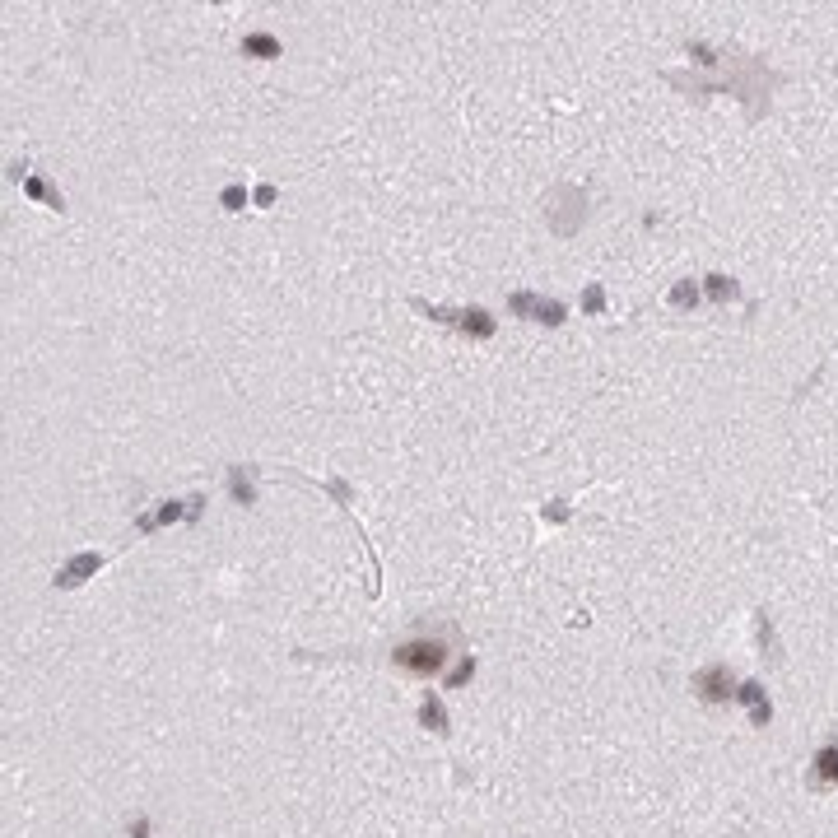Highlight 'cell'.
<instances>
[{
	"instance_id": "obj_1",
	"label": "cell",
	"mask_w": 838,
	"mask_h": 838,
	"mask_svg": "<svg viewBox=\"0 0 838 838\" xmlns=\"http://www.w3.org/2000/svg\"><path fill=\"white\" fill-rule=\"evenodd\" d=\"M392 662L401 666V671H410V676H438L447 666V643L443 638H410V643H401V648L392 652Z\"/></svg>"
},
{
	"instance_id": "obj_2",
	"label": "cell",
	"mask_w": 838,
	"mask_h": 838,
	"mask_svg": "<svg viewBox=\"0 0 838 838\" xmlns=\"http://www.w3.org/2000/svg\"><path fill=\"white\" fill-rule=\"evenodd\" d=\"M419 312H429V317H438V322H452L461 326V331H471V336H494V317L480 308H466V312H447V308H429V303H415Z\"/></svg>"
},
{
	"instance_id": "obj_3",
	"label": "cell",
	"mask_w": 838,
	"mask_h": 838,
	"mask_svg": "<svg viewBox=\"0 0 838 838\" xmlns=\"http://www.w3.org/2000/svg\"><path fill=\"white\" fill-rule=\"evenodd\" d=\"M694 690H699L703 699H727V694H731V676L722 671V666H708V671L694 676Z\"/></svg>"
},
{
	"instance_id": "obj_4",
	"label": "cell",
	"mask_w": 838,
	"mask_h": 838,
	"mask_svg": "<svg viewBox=\"0 0 838 838\" xmlns=\"http://www.w3.org/2000/svg\"><path fill=\"white\" fill-rule=\"evenodd\" d=\"M98 564H103L98 555H75L66 568H61V573H56V582H61V587H75V582H84V578H89V573H94Z\"/></svg>"
},
{
	"instance_id": "obj_5",
	"label": "cell",
	"mask_w": 838,
	"mask_h": 838,
	"mask_svg": "<svg viewBox=\"0 0 838 838\" xmlns=\"http://www.w3.org/2000/svg\"><path fill=\"white\" fill-rule=\"evenodd\" d=\"M243 52L247 56H261V61H271V56H280V38H271V33H247V38H243Z\"/></svg>"
},
{
	"instance_id": "obj_6",
	"label": "cell",
	"mask_w": 838,
	"mask_h": 838,
	"mask_svg": "<svg viewBox=\"0 0 838 838\" xmlns=\"http://www.w3.org/2000/svg\"><path fill=\"white\" fill-rule=\"evenodd\" d=\"M815 773H820V783H838V745H825L815 755Z\"/></svg>"
},
{
	"instance_id": "obj_7",
	"label": "cell",
	"mask_w": 838,
	"mask_h": 838,
	"mask_svg": "<svg viewBox=\"0 0 838 838\" xmlns=\"http://www.w3.org/2000/svg\"><path fill=\"white\" fill-rule=\"evenodd\" d=\"M419 717H424V727H433V731H438V736H443V731H447V717H443V708H438V699H433V694H429V699H424V708H419Z\"/></svg>"
},
{
	"instance_id": "obj_8",
	"label": "cell",
	"mask_w": 838,
	"mask_h": 838,
	"mask_svg": "<svg viewBox=\"0 0 838 838\" xmlns=\"http://www.w3.org/2000/svg\"><path fill=\"white\" fill-rule=\"evenodd\" d=\"M536 317H541V322H564V308H559V303H550V298H536Z\"/></svg>"
},
{
	"instance_id": "obj_9",
	"label": "cell",
	"mask_w": 838,
	"mask_h": 838,
	"mask_svg": "<svg viewBox=\"0 0 838 838\" xmlns=\"http://www.w3.org/2000/svg\"><path fill=\"white\" fill-rule=\"evenodd\" d=\"M508 308H513V312H536V294H513V298H508Z\"/></svg>"
},
{
	"instance_id": "obj_10",
	"label": "cell",
	"mask_w": 838,
	"mask_h": 838,
	"mask_svg": "<svg viewBox=\"0 0 838 838\" xmlns=\"http://www.w3.org/2000/svg\"><path fill=\"white\" fill-rule=\"evenodd\" d=\"M243 201H247V196H243L238 187H229V191H224V210H243Z\"/></svg>"
},
{
	"instance_id": "obj_11",
	"label": "cell",
	"mask_w": 838,
	"mask_h": 838,
	"mask_svg": "<svg viewBox=\"0 0 838 838\" xmlns=\"http://www.w3.org/2000/svg\"><path fill=\"white\" fill-rule=\"evenodd\" d=\"M136 838H145V825H136Z\"/></svg>"
}]
</instances>
